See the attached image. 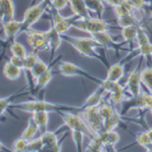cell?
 <instances>
[{
  "instance_id": "cell-31",
  "label": "cell",
  "mask_w": 152,
  "mask_h": 152,
  "mask_svg": "<svg viewBox=\"0 0 152 152\" xmlns=\"http://www.w3.org/2000/svg\"><path fill=\"white\" fill-rule=\"evenodd\" d=\"M53 69L51 68H49L46 72H44L39 78H38L37 80H35V90L37 91H39V90H42V89H44V88L51 82V79H53Z\"/></svg>"
},
{
  "instance_id": "cell-7",
  "label": "cell",
  "mask_w": 152,
  "mask_h": 152,
  "mask_svg": "<svg viewBox=\"0 0 152 152\" xmlns=\"http://www.w3.org/2000/svg\"><path fill=\"white\" fill-rule=\"evenodd\" d=\"M80 116L84 118L88 126L91 129V132L96 135L104 130V118L100 115L99 106L85 107L80 110Z\"/></svg>"
},
{
  "instance_id": "cell-42",
  "label": "cell",
  "mask_w": 152,
  "mask_h": 152,
  "mask_svg": "<svg viewBox=\"0 0 152 152\" xmlns=\"http://www.w3.org/2000/svg\"><path fill=\"white\" fill-rule=\"evenodd\" d=\"M44 147V142H43V139L40 137H37V139H32V140L28 141V147L27 151H33V152H38V151H42Z\"/></svg>"
},
{
  "instance_id": "cell-26",
  "label": "cell",
  "mask_w": 152,
  "mask_h": 152,
  "mask_svg": "<svg viewBox=\"0 0 152 152\" xmlns=\"http://www.w3.org/2000/svg\"><path fill=\"white\" fill-rule=\"evenodd\" d=\"M117 26L123 28V27H129V26H137L140 27L141 26V21L137 18V16L134 14H129L126 16H122L117 18Z\"/></svg>"
},
{
  "instance_id": "cell-52",
  "label": "cell",
  "mask_w": 152,
  "mask_h": 152,
  "mask_svg": "<svg viewBox=\"0 0 152 152\" xmlns=\"http://www.w3.org/2000/svg\"><path fill=\"white\" fill-rule=\"evenodd\" d=\"M0 42H1V39H0Z\"/></svg>"
},
{
  "instance_id": "cell-36",
  "label": "cell",
  "mask_w": 152,
  "mask_h": 152,
  "mask_svg": "<svg viewBox=\"0 0 152 152\" xmlns=\"http://www.w3.org/2000/svg\"><path fill=\"white\" fill-rule=\"evenodd\" d=\"M10 53H11V55L18 56L21 58H24V57L27 56V54H28L26 48H24L21 43L16 42V40H14V42L11 43V45H10Z\"/></svg>"
},
{
  "instance_id": "cell-28",
  "label": "cell",
  "mask_w": 152,
  "mask_h": 152,
  "mask_svg": "<svg viewBox=\"0 0 152 152\" xmlns=\"http://www.w3.org/2000/svg\"><path fill=\"white\" fill-rule=\"evenodd\" d=\"M106 145L104 142V140L101 139V136L99 134L94 135L90 139L89 145L86 146V148L84 151H90V152H100V151H106Z\"/></svg>"
},
{
  "instance_id": "cell-32",
  "label": "cell",
  "mask_w": 152,
  "mask_h": 152,
  "mask_svg": "<svg viewBox=\"0 0 152 152\" xmlns=\"http://www.w3.org/2000/svg\"><path fill=\"white\" fill-rule=\"evenodd\" d=\"M49 68H50V67H49L48 63L39 58V60H38V62L35 63V66H34V67L32 68V71L29 72V73H31V75H32V79L37 80V79L39 78L44 72H46Z\"/></svg>"
},
{
  "instance_id": "cell-6",
  "label": "cell",
  "mask_w": 152,
  "mask_h": 152,
  "mask_svg": "<svg viewBox=\"0 0 152 152\" xmlns=\"http://www.w3.org/2000/svg\"><path fill=\"white\" fill-rule=\"evenodd\" d=\"M130 110H140V111H150L152 112V94L141 91L137 96L125 100L122 105V115Z\"/></svg>"
},
{
  "instance_id": "cell-25",
  "label": "cell",
  "mask_w": 152,
  "mask_h": 152,
  "mask_svg": "<svg viewBox=\"0 0 152 152\" xmlns=\"http://www.w3.org/2000/svg\"><path fill=\"white\" fill-rule=\"evenodd\" d=\"M122 124V113H119L117 110L112 113V115L104 121V130H115L117 126ZM102 130V132H104Z\"/></svg>"
},
{
  "instance_id": "cell-37",
  "label": "cell",
  "mask_w": 152,
  "mask_h": 152,
  "mask_svg": "<svg viewBox=\"0 0 152 152\" xmlns=\"http://www.w3.org/2000/svg\"><path fill=\"white\" fill-rule=\"evenodd\" d=\"M22 93H18V94H12V95H9L6 97H0V118L3 117V115L5 113V111L11 107L12 105V100H14L15 97L20 96Z\"/></svg>"
},
{
  "instance_id": "cell-51",
  "label": "cell",
  "mask_w": 152,
  "mask_h": 152,
  "mask_svg": "<svg viewBox=\"0 0 152 152\" xmlns=\"http://www.w3.org/2000/svg\"><path fill=\"white\" fill-rule=\"evenodd\" d=\"M148 1V4H150V7H151V10H152V0H147Z\"/></svg>"
},
{
  "instance_id": "cell-4",
  "label": "cell",
  "mask_w": 152,
  "mask_h": 152,
  "mask_svg": "<svg viewBox=\"0 0 152 152\" xmlns=\"http://www.w3.org/2000/svg\"><path fill=\"white\" fill-rule=\"evenodd\" d=\"M58 116L62 118L63 124H65L69 130H79L83 132L85 134V136H88L89 139H91L95 134L91 132V129L88 126V124L85 123L84 118L79 115H74L72 112L68 111H58Z\"/></svg>"
},
{
  "instance_id": "cell-29",
  "label": "cell",
  "mask_w": 152,
  "mask_h": 152,
  "mask_svg": "<svg viewBox=\"0 0 152 152\" xmlns=\"http://www.w3.org/2000/svg\"><path fill=\"white\" fill-rule=\"evenodd\" d=\"M39 132V126H38V124L35 123V121L33 118H31L27 123V126L24 128V130L22 132V137H24L26 140H32V139L35 136V134Z\"/></svg>"
},
{
  "instance_id": "cell-13",
  "label": "cell",
  "mask_w": 152,
  "mask_h": 152,
  "mask_svg": "<svg viewBox=\"0 0 152 152\" xmlns=\"http://www.w3.org/2000/svg\"><path fill=\"white\" fill-rule=\"evenodd\" d=\"M58 132H49L46 130L45 133H42V139L44 142V147L42 151H53V152H58L62 151V146L58 141Z\"/></svg>"
},
{
  "instance_id": "cell-33",
  "label": "cell",
  "mask_w": 152,
  "mask_h": 152,
  "mask_svg": "<svg viewBox=\"0 0 152 152\" xmlns=\"http://www.w3.org/2000/svg\"><path fill=\"white\" fill-rule=\"evenodd\" d=\"M0 6L5 12V21L12 20L15 16V3L14 0H0Z\"/></svg>"
},
{
  "instance_id": "cell-48",
  "label": "cell",
  "mask_w": 152,
  "mask_h": 152,
  "mask_svg": "<svg viewBox=\"0 0 152 152\" xmlns=\"http://www.w3.org/2000/svg\"><path fill=\"white\" fill-rule=\"evenodd\" d=\"M4 22H5V12L3 7L0 6V23H4Z\"/></svg>"
},
{
  "instance_id": "cell-15",
  "label": "cell",
  "mask_w": 152,
  "mask_h": 152,
  "mask_svg": "<svg viewBox=\"0 0 152 152\" xmlns=\"http://www.w3.org/2000/svg\"><path fill=\"white\" fill-rule=\"evenodd\" d=\"M3 31L7 42H14L15 38L22 33V21H17L15 18L5 21L3 23Z\"/></svg>"
},
{
  "instance_id": "cell-12",
  "label": "cell",
  "mask_w": 152,
  "mask_h": 152,
  "mask_svg": "<svg viewBox=\"0 0 152 152\" xmlns=\"http://www.w3.org/2000/svg\"><path fill=\"white\" fill-rule=\"evenodd\" d=\"M90 35H91L94 39H95L101 46H102L104 49L115 50V51H119V50H123V48L121 46V44L113 39V37L111 35V33H110L108 31L93 33V34H90Z\"/></svg>"
},
{
  "instance_id": "cell-10",
  "label": "cell",
  "mask_w": 152,
  "mask_h": 152,
  "mask_svg": "<svg viewBox=\"0 0 152 152\" xmlns=\"http://www.w3.org/2000/svg\"><path fill=\"white\" fill-rule=\"evenodd\" d=\"M50 16H51L53 21V27L60 33V34H67V32L72 28V23L73 21L77 18V16H72V17H63L60 11L55 9H50Z\"/></svg>"
},
{
  "instance_id": "cell-35",
  "label": "cell",
  "mask_w": 152,
  "mask_h": 152,
  "mask_svg": "<svg viewBox=\"0 0 152 152\" xmlns=\"http://www.w3.org/2000/svg\"><path fill=\"white\" fill-rule=\"evenodd\" d=\"M38 60H39V57H38V55H37L35 51L28 53L27 56L23 58V71L31 72L32 68L35 66V63L38 62Z\"/></svg>"
},
{
  "instance_id": "cell-50",
  "label": "cell",
  "mask_w": 152,
  "mask_h": 152,
  "mask_svg": "<svg viewBox=\"0 0 152 152\" xmlns=\"http://www.w3.org/2000/svg\"><path fill=\"white\" fill-rule=\"evenodd\" d=\"M146 132H147V134H148V136L151 139V141H152V126H151V128H147Z\"/></svg>"
},
{
  "instance_id": "cell-9",
  "label": "cell",
  "mask_w": 152,
  "mask_h": 152,
  "mask_svg": "<svg viewBox=\"0 0 152 152\" xmlns=\"http://www.w3.org/2000/svg\"><path fill=\"white\" fill-rule=\"evenodd\" d=\"M58 71H60V73H61L62 75H65V77H77V75H79V77H85V78L90 79V80H95V82H97L99 84L101 83L100 79L93 77V75H90L85 69L80 68L79 66L75 65V63L69 62V61H63V62H61L60 65H58Z\"/></svg>"
},
{
  "instance_id": "cell-46",
  "label": "cell",
  "mask_w": 152,
  "mask_h": 152,
  "mask_svg": "<svg viewBox=\"0 0 152 152\" xmlns=\"http://www.w3.org/2000/svg\"><path fill=\"white\" fill-rule=\"evenodd\" d=\"M9 61L12 63V65H15V66H17V67L23 69V58L18 57V56H15V55H11Z\"/></svg>"
},
{
  "instance_id": "cell-30",
  "label": "cell",
  "mask_w": 152,
  "mask_h": 152,
  "mask_svg": "<svg viewBox=\"0 0 152 152\" xmlns=\"http://www.w3.org/2000/svg\"><path fill=\"white\" fill-rule=\"evenodd\" d=\"M137 26H129V27H123L121 31V35L123 38V40L125 43H132L136 40V35H137Z\"/></svg>"
},
{
  "instance_id": "cell-17",
  "label": "cell",
  "mask_w": 152,
  "mask_h": 152,
  "mask_svg": "<svg viewBox=\"0 0 152 152\" xmlns=\"http://www.w3.org/2000/svg\"><path fill=\"white\" fill-rule=\"evenodd\" d=\"M68 5L74 16H77L79 18H86L91 16L84 0H68Z\"/></svg>"
},
{
  "instance_id": "cell-21",
  "label": "cell",
  "mask_w": 152,
  "mask_h": 152,
  "mask_svg": "<svg viewBox=\"0 0 152 152\" xmlns=\"http://www.w3.org/2000/svg\"><path fill=\"white\" fill-rule=\"evenodd\" d=\"M124 77V65L123 63H113L108 66L106 79L112 82H119Z\"/></svg>"
},
{
  "instance_id": "cell-20",
  "label": "cell",
  "mask_w": 152,
  "mask_h": 152,
  "mask_svg": "<svg viewBox=\"0 0 152 152\" xmlns=\"http://www.w3.org/2000/svg\"><path fill=\"white\" fill-rule=\"evenodd\" d=\"M99 135H100L101 139L104 140L106 147H110V148H112L113 151H116L115 147H116V145H117V144L119 142V140H121V136H119V134H118L116 130H108V132L104 130V132H101Z\"/></svg>"
},
{
  "instance_id": "cell-34",
  "label": "cell",
  "mask_w": 152,
  "mask_h": 152,
  "mask_svg": "<svg viewBox=\"0 0 152 152\" xmlns=\"http://www.w3.org/2000/svg\"><path fill=\"white\" fill-rule=\"evenodd\" d=\"M141 83L147 91L152 94V67H145L141 71Z\"/></svg>"
},
{
  "instance_id": "cell-16",
  "label": "cell",
  "mask_w": 152,
  "mask_h": 152,
  "mask_svg": "<svg viewBox=\"0 0 152 152\" xmlns=\"http://www.w3.org/2000/svg\"><path fill=\"white\" fill-rule=\"evenodd\" d=\"M106 95H108L107 90L104 89V88L101 86V85H99L97 89L84 101V104L80 106V110H82V108H85V107H91V106H99V105H101V104H102L104 101H105ZM79 112H80V111H79Z\"/></svg>"
},
{
  "instance_id": "cell-27",
  "label": "cell",
  "mask_w": 152,
  "mask_h": 152,
  "mask_svg": "<svg viewBox=\"0 0 152 152\" xmlns=\"http://www.w3.org/2000/svg\"><path fill=\"white\" fill-rule=\"evenodd\" d=\"M88 9L90 12H95L96 17L102 18L104 11H105V3L104 0H84Z\"/></svg>"
},
{
  "instance_id": "cell-3",
  "label": "cell",
  "mask_w": 152,
  "mask_h": 152,
  "mask_svg": "<svg viewBox=\"0 0 152 152\" xmlns=\"http://www.w3.org/2000/svg\"><path fill=\"white\" fill-rule=\"evenodd\" d=\"M72 27L78 29V31H83L89 34L93 33H97V32H104V31H108L112 28V26L105 20L100 18V17H86V18H79L77 17L73 23Z\"/></svg>"
},
{
  "instance_id": "cell-18",
  "label": "cell",
  "mask_w": 152,
  "mask_h": 152,
  "mask_svg": "<svg viewBox=\"0 0 152 152\" xmlns=\"http://www.w3.org/2000/svg\"><path fill=\"white\" fill-rule=\"evenodd\" d=\"M46 37H48V42H49V45H50V51L53 53V55L57 51L60 49L62 42H63V38H62V34H60L53 26L50 27L46 32Z\"/></svg>"
},
{
  "instance_id": "cell-1",
  "label": "cell",
  "mask_w": 152,
  "mask_h": 152,
  "mask_svg": "<svg viewBox=\"0 0 152 152\" xmlns=\"http://www.w3.org/2000/svg\"><path fill=\"white\" fill-rule=\"evenodd\" d=\"M62 38L65 42L71 44L80 55L89 57V58L99 60L102 62L105 66L108 67L106 57H102L99 53H96V48H102V46H101L91 35L90 37H72L68 34H62Z\"/></svg>"
},
{
  "instance_id": "cell-41",
  "label": "cell",
  "mask_w": 152,
  "mask_h": 152,
  "mask_svg": "<svg viewBox=\"0 0 152 152\" xmlns=\"http://www.w3.org/2000/svg\"><path fill=\"white\" fill-rule=\"evenodd\" d=\"M27 147H28V140H26L22 136L16 139L14 144H12V151L14 152H24L27 151Z\"/></svg>"
},
{
  "instance_id": "cell-24",
  "label": "cell",
  "mask_w": 152,
  "mask_h": 152,
  "mask_svg": "<svg viewBox=\"0 0 152 152\" xmlns=\"http://www.w3.org/2000/svg\"><path fill=\"white\" fill-rule=\"evenodd\" d=\"M135 10L133 4L129 1V0H122L119 4H117L116 6H113V12H115L116 17H122V16H126L129 14H133Z\"/></svg>"
},
{
  "instance_id": "cell-39",
  "label": "cell",
  "mask_w": 152,
  "mask_h": 152,
  "mask_svg": "<svg viewBox=\"0 0 152 152\" xmlns=\"http://www.w3.org/2000/svg\"><path fill=\"white\" fill-rule=\"evenodd\" d=\"M136 144L140 145L141 147H144L145 150H147L152 145V141H151V139H150V136H148L146 130L136 134Z\"/></svg>"
},
{
  "instance_id": "cell-8",
  "label": "cell",
  "mask_w": 152,
  "mask_h": 152,
  "mask_svg": "<svg viewBox=\"0 0 152 152\" xmlns=\"http://www.w3.org/2000/svg\"><path fill=\"white\" fill-rule=\"evenodd\" d=\"M24 33L27 35V42H28L29 46L34 51H46V50H50V45H49L48 37H46L45 32L37 31L32 27V28L27 29Z\"/></svg>"
},
{
  "instance_id": "cell-40",
  "label": "cell",
  "mask_w": 152,
  "mask_h": 152,
  "mask_svg": "<svg viewBox=\"0 0 152 152\" xmlns=\"http://www.w3.org/2000/svg\"><path fill=\"white\" fill-rule=\"evenodd\" d=\"M71 133H72V139H73V142L75 145L77 151H83V139L85 134L79 130H71Z\"/></svg>"
},
{
  "instance_id": "cell-11",
  "label": "cell",
  "mask_w": 152,
  "mask_h": 152,
  "mask_svg": "<svg viewBox=\"0 0 152 152\" xmlns=\"http://www.w3.org/2000/svg\"><path fill=\"white\" fill-rule=\"evenodd\" d=\"M141 84H142L141 83V71H140V65H137L133 71H130V73L128 74V78H126V83H125L130 97L137 96L142 91Z\"/></svg>"
},
{
  "instance_id": "cell-45",
  "label": "cell",
  "mask_w": 152,
  "mask_h": 152,
  "mask_svg": "<svg viewBox=\"0 0 152 152\" xmlns=\"http://www.w3.org/2000/svg\"><path fill=\"white\" fill-rule=\"evenodd\" d=\"M129 1L133 4L134 10L137 12H144L145 7H146V0H129Z\"/></svg>"
},
{
  "instance_id": "cell-14",
  "label": "cell",
  "mask_w": 152,
  "mask_h": 152,
  "mask_svg": "<svg viewBox=\"0 0 152 152\" xmlns=\"http://www.w3.org/2000/svg\"><path fill=\"white\" fill-rule=\"evenodd\" d=\"M107 96H108V102H111L112 105L123 104L125 100L130 99V95L125 91V86L121 82H117L113 85Z\"/></svg>"
},
{
  "instance_id": "cell-23",
  "label": "cell",
  "mask_w": 152,
  "mask_h": 152,
  "mask_svg": "<svg viewBox=\"0 0 152 152\" xmlns=\"http://www.w3.org/2000/svg\"><path fill=\"white\" fill-rule=\"evenodd\" d=\"M32 118L35 121V123L39 126V132L45 133L48 130L49 124V111H38L32 113Z\"/></svg>"
},
{
  "instance_id": "cell-5",
  "label": "cell",
  "mask_w": 152,
  "mask_h": 152,
  "mask_svg": "<svg viewBox=\"0 0 152 152\" xmlns=\"http://www.w3.org/2000/svg\"><path fill=\"white\" fill-rule=\"evenodd\" d=\"M49 6H50V3L46 1V0H43L39 4L29 6L26 10V12H24V16L22 20V33L32 28L34 24L39 21L43 17V15L45 14V11L49 9Z\"/></svg>"
},
{
  "instance_id": "cell-2",
  "label": "cell",
  "mask_w": 152,
  "mask_h": 152,
  "mask_svg": "<svg viewBox=\"0 0 152 152\" xmlns=\"http://www.w3.org/2000/svg\"><path fill=\"white\" fill-rule=\"evenodd\" d=\"M11 108L21 110L24 112L34 113L38 111H49V112H58V111H80V107H72V106H65V105H56L53 102H49L45 100H29L23 101V102L12 104Z\"/></svg>"
},
{
  "instance_id": "cell-19",
  "label": "cell",
  "mask_w": 152,
  "mask_h": 152,
  "mask_svg": "<svg viewBox=\"0 0 152 152\" xmlns=\"http://www.w3.org/2000/svg\"><path fill=\"white\" fill-rule=\"evenodd\" d=\"M135 57H147V58H152V43L145 44V45H140V46H136L135 49L130 50L129 55L126 56L123 62L125 61H129L133 60Z\"/></svg>"
},
{
  "instance_id": "cell-47",
  "label": "cell",
  "mask_w": 152,
  "mask_h": 152,
  "mask_svg": "<svg viewBox=\"0 0 152 152\" xmlns=\"http://www.w3.org/2000/svg\"><path fill=\"white\" fill-rule=\"evenodd\" d=\"M122 1V0H104V3L105 4H107V5H110V6H116L117 4H119Z\"/></svg>"
},
{
  "instance_id": "cell-49",
  "label": "cell",
  "mask_w": 152,
  "mask_h": 152,
  "mask_svg": "<svg viewBox=\"0 0 152 152\" xmlns=\"http://www.w3.org/2000/svg\"><path fill=\"white\" fill-rule=\"evenodd\" d=\"M0 151H9V148H7L1 141H0Z\"/></svg>"
},
{
  "instance_id": "cell-38",
  "label": "cell",
  "mask_w": 152,
  "mask_h": 152,
  "mask_svg": "<svg viewBox=\"0 0 152 152\" xmlns=\"http://www.w3.org/2000/svg\"><path fill=\"white\" fill-rule=\"evenodd\" d=\"M99 111H100V115L102 116V118L105 121L116 111V108L113 107V105L111 102H108V101H104L101 105H99Z\"/></svg>"
},
{
  "instance_id": "cell-44",
  "label": "cell",
  "mask_w": 152,
  "mask_h": 152,
  "mask_svg": "<svg viewBox=\"0 0 152 152\" xmlns=\"http://www.w3.org/2000/svg\"><path fill=\"white\" fill-rule=\"evenodd\" d=\"M49 3L53 9L61 11L68 5V0H49Z\"/></svg>"
},
{
  "instance_id": "cell-22",
  "label": "cell",
  "mask_w": 152,
  "mask_h": 152,
  "mask_svg": "<svg viewBox=\"0 0 152 152\" xmlns=\"http://www.w3.org/2000/svg\"><path fill=\"white\" fill-rule=\"evenodd\" d=\"M22 68L15 66V65H12V63L10 61L5 62V65L3 67V74H4V77L9 80H16L21 77V74H22Z\"/></svg>"
},
{
  "instance_id": "cell-43",
  "label": "cell",
  "mask_w": 152,
  "mask_h": 152,
  "mask_svg": "<svg viewBox=\"0 0 152 152\" xmlns=\"http://www.w3.org/2000/svg\"><path fill=\"white\" fill-rule=\"evenodd\" d=\"M135 42H136L137 46L151 43L150 38H148V35L146 34V32H145V29L142 28V26H140V27H139V29H137V35H136V40H135Z\"/></svg>"
}]
</instances>
